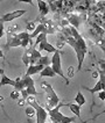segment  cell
<instances>
[{"mask_svg":"<svg viewBox=\"0 0 105 123\" xmlns=\"http://www.w3.org/2000/svg\"><path fill=\"white\" fill-rule=\"evenodd\" d=\"M75 101H76V105L77 106H79V107H82L84 103H85V98H84V95L81 93V92L77 93L76 98H75Z\"/></svg>","mask_w":105,"mask_h":123,"instance_id":"18","label":"cell"},{"mask_svg":"<svg viewBox=\"0 0 105 123\" xmlns=\"http://www.w3.org/2000/svg\"><path fill=\"white\" fill-rule=\"evenodd\" d=\"M14 84H15V81H14V79H9L7 75H2L1 77V80H0V87H2V86H6V85H8V86H13L14 87Z\"/></svg>","mask_w":105,"mask_h":123,"instance_id":"11","label":"cell"},{"mask_svg":"<svg viewBox=\"0 0 105 123\" xmlns=\"http://www.w3.org/2000/svg\"><path fill=\"white\" fill-rule=\"evenodd\" d=\"M37 65H42L43 68L46 66H50V57L49 56H41V58L36 63Z\"/></svg>","mask_w":105,"mask_h":123,"instance_id":"16","label":"cell"},{"mask_svg":"<svg viewBox=\"0 0 105 123\" xmlns=\"http://www.w3.org/2000/svg\"><path fill=\"white\" fill-rule=\"evenodd\" d=\"M30 55H29V65H36V63L39 62V59L41 58V54L39 50H36L35 48H30Z\"/></svg>","mask_w":105,"mask_h":123,"instance_id":"8","label":"cell"},{"mask_svg":"<svg viewBox=\"0 0 105 123\" xmlns=\"http://www.w3.org/2000/svg\"><path fill=\"white\" fill-rule=\"evenodd\" d=\"M20 92H18V91H13V92H11V98L13 99V100H18L19 98H20Z\"/></svg>","mask_w":105,"mask_h":123,"instance_id":"23","label":"cell"},{"mask_svg":"<svg viewBox=\"0 0 105 123\" xmlns=\"http://www.w3.org/2000/svg\"><path fill=\"white\" fill-rule=\"evenodd\" d=\"M69 108H70V110L76 115V116L81 117V107H79V106H77L76 103H70Z\"/></svg>","mask_w":105,"mask_h":123,"instance_id":"17","label":"cell"},{"mask_svg":"<svg viewBox=\"0 0 105 123\" xmlns=\"http://www.w3.org/2000/svg\"><path fill=\"white\" fill-rule=\"evenodd\" d=\"M47 40V34L46 33H41V34H39L36 36V38H35V42H34V48L35 45H39L42 41H46Z\"/></svg>","mask_w":105,"mask_h":123,"instance_id":"19","label":"cell"},{"mask_svg":"<svg viewBox=\"0 0 105 123\" xmlns=\"http://www.w3.org/2000/svg\"><path fill=\"white\" fill-rule=\"evenodd\" d=\"M5 35V28H4V23L0 22V38Z\"/></svg>","mask_w":105,"mask_h":123,"instance_id":"25","label":"cell"},{"mask_svg":"<svg viewBox=\"0 0 105 123\" xmlns=\"http://www.w3.org/2000/svg\"><path fill=\"white\" fill-rule=\"evenodd\" d=\"M74 74H75V68H72V66H70L68 68V78H72Z\"/></svg>","mask_w":105,"mask_h":123,"instance_id":"24","label":"cell"},{"mask_svg":"<svg viewBox=\"0 0 105 123\" xmlns=\"http://www.w3.org/2000/svg\"><path fill=\"white\" fill-rule=\"evenodd\" d=\"M65 19L68 21L69 26L74 27L77 30L79 28V26H81L82 21L85 19V16H84V14H82V15H79V14H71V15H68Z\"/></svg>","mask_w":105,"mask_h":123,"instance_id":"6","label":"cell"},{"mask_svg":"<svg viewBox=\"0 0 105 123\" xmlns=\"http://www.w3.org/2000/svg\"><path fill=\"white\" fill-rule=\"evenodd\" d=\"M35 28H36V22H34V21H33V22H28L27 26H26V31H27V33H29V31L33 33L35 30Z\"/></svg>","mask_w":105,"mask_h":123,"instance_id":"22","label":"cell"},{"mask_svg":"<svg viewBox=\"0 0 105 123\" xmlns=\"http://www.w3.org/2000/svg\"><path fill=\"white\" fill-rule=\"evenodd\" d=\"M50 64H51V70L54 71V73L57 75H60V77H62L63 79H65V82L68 84V79H67V77L63 74L62 72V64H61V52H60V50H57L56 52L53 54V57L50 58Z\"/></svg>","mask_w":105,"mask_h":123,"instance_id":"4","label":"cell"},{"mask_svg":"<svg viewBox=\"0 0 105 123\" xmlns=\"http://www.w3.org/2000/svg\"><path fill=\"white\" fill-rule=\"evenodd\" d=\"M30 49H27L26 51H25V54L22 56V62H23V64L26 65V66H29V55H30V51H29Z\"/></svg>","mask_w":105,"mask_h":123,"instance_id":"20","label":"cell"},{"mask_svg":"<svg viewBox=\"0 0 105 123\" xmlns=\"http://www.w3.org/2000/svg\"><path fill=\"white\" fill-rule=\"evenodd\" d=\"M26 102H28V105L30 107H33L35 110V116H36V123H46V120L48 117V113L47 110L44 109L43 107H41L39 102L36 101L34 96L29 95L26 99Z\"/></svg>","mask_w":105,"mask_h":123,"instance_id":"2","label":"cell"},{"mask_svg":"<svg viewBox=\"0 0 105 123\" xmlns=\"http://www.w3.org/2000/svg\"><path fill=\"white\" fill-rule=\"evenodd\" d=\"M40 75H41V77H50V78H53V77H55L56 74L54 73V71L51 70L50 66H46V68L40 72Z\"/></svg>","mask_w":105,"mask_h":123,"instance_id":"14","label":"cell"},{"mask_svg":"<svg viewBox=\"0 0 105 123\" xmlns=\"http://www.w3.org/2000/svg\"><path fill=\"white\" fill-rule=\"evenodd\" d=\"M98 77H99L98 72H93V73H92V78H93V79H97Z\"/></svg>","mask_w":105,"mask_h":123,"instance_id":"27","label":"cell"},{"mask_svg":"<svg viewBox=\"0 0 105 123\" xmlns=\"http://www.w3.org/2000/svg\"><path fill=\"white\" fill-rule=\"evenodd\" d=\"M0 58H5V55H4V51L0 50Z\"/></svg>","mask_w":105,"mask_h":123,"instance_id":"30","label":"cell"},{"mask_svg":"<svg viewBox=\"0 0 105 123\" xmlns=\"http://www.w3.org/2000/svg\"><path fill=\"white\" fill-rule=\"evenodd\" d=\"M98 98H99L102 101H104V100H105V92H104V91L98 92Z\"/></svg>","mask_w":105,"mask_h":123,"instance_id":"26","label":"cell"},{"mask_svg":"<svg viewBox=\"0 0 105 123\" xmlns=\"http://www.w3.org/2000/svg\"><path fill=\"white\" fill-rule=\"evenodd\" d=\"M14 91H18V92H21V91H23L25 89V85H23V81H22V79H21V77H18V78H15L14 79Z\"/></svg>","mask_w":105,"mask_h":123,"instance_id":"13","label":"cell"},{"mask_svg":"<svg viewBox=\"0 0 105 123\" xmlns=\"http://www.w3.org/2000/svg\"><path fill=\"white\" fill-rule=\"evenodd\" d=\"M43 66L42 65H29L28 66V70L26 71V73L25 74L28 75V77H30V75H33V74H36V73H40L42 70H43Z\"/></svg>","mask_w":105,"mask_h":123,"instance_id":"9","label":"cell"},{"mask_svg":"<svg viewBox=\"0 0 105 123\" xmlns=\"http://www.w3.org/2000/svg\"><path fill=\"white\" fill-rule=\"evenodd\" d=\"M39 51H47L49 54H54L57 51L56 47H54L53 44H50L47 40L46 41H42L40 44H39Z\"/></svg>","mask_w":105,"mask_h":123,"instance_id":"7","label":"cell"},{"mask_svg":"<svg viewBox=\"0 0 105 123\" xmlns=\"http://www.w3.org/2000/svg\"><path fill=\"white\" fill-rule=\"evenodd\" d=\"M25 113H26V115H27L28 117L35 116V110H34V108H33V107H30V106H28V107L25 108Z\"/></svg>","mask_w":105,"mask_h":123,"instance_id":"21","label":"cell"},{"mask_svg":"<svg viewBox=\"0 0 105 123\" xmlns=\"http://www.w3.org/2000/svg\"><path fill=\"white\" fill-rule=\"evenodd\" d=\"M63 106V103H58L56 107L54 108H49L46 106L44 109L47 110L48 113V116L50 117L51 122H58V123H72L75 121V117H69V116H65L63 115L62 113H60V108Z\"/></svg>","mask_w":105,"mask_h":123,"instance_id":"1","label":"cell"},{"mask_svg":"<svg viewBox=\"0 0 105 123\" xmlns=\"http://www.w3.org/2000/svg\"><path fill=\"white\" fill-rule=\"evenodd\" d=\"M37 6H39L40 15L44 18L49 12V6L47 5V2H46V1H42V0H39V1H37Z\"/></svg>","mask_w":105,"mask_h":123,"instance_id":"10","label":"cell"},{"mask_svg":"<svg viewBox=\"0 0 105 123\" xmlns=\"http://www.w3.org/2000/svg\"><path fill=\"white\" fill-rule=\"evenodd\" d=\"M104 87H105V85H104V82H102V81H98L96 85H95V87L93 88H86L89 92H90L91 94H95V93H97V92H100V91H104Z\"/></svg>","mask_w":105,"mask_h":123,"instance_id":"12","label":"cell"},{"mask_svg":"<svg viewBox=\"0 0 105 123\" xmlns=\"http://www.w3.org/2000/svg\"><path fill=\"white\" fill-rule=\"evenodd\" d=\"M41 86H42V88L44 89V92L47 93V98H48L47 107H49V108L56 107V106L60 103V99H58L57 94L55 93V91L53 89L51 85L48 84L47 81H43V82H41Z\"/></svg>","mask_w":105,"mask_h":123,"instance_id":"3","label":"cell"},{"mask_svg":"<svg viewBox=\"0 0 105 123\" xmlns=\"http://www.w3.org/2000/svg\"><path fill=\"white\" fill-rule=\"evenodd\" d=\"M21 79H22V81H23V85H25V89L28 88V87H32V86H34V79H32L30 77H28V75H23V77H21Z\"/></svg>","mask_w":105,"mask_h":123,"instance_id":"15","label":"cell"},{"mask_svg":"<svg viewBox=\"0 0 105 123\" xmlns=\"http://www.w3.org/2000/svg\"><path fill=\"white\" fill-rule=\"evenodd\" d=\"M19 106H23V105H25V100H23V99H21V100H19Z\"/></svg>","mask_w":105,"mask_h":123,"instance_id":"28","label":"cell"},{"mask_svg":"<svg viewBox=\"0 0 105 123\" xmlns=\"http://www.w3.org/2000/svg\"><path fill=\"white\" fill-rule=\"evenodd\" d=\"M5 74V70H2V68H0V75H1V77H2V75Z\"/></svg>","mask_w":105,"mask_h":123,"instance_id":"29","label":"cell"},{"mask_svg":"<svg viewBox=\"0 0 105 123\" xmlns=\"http://www.w3.org/2000/svg\"><path fill=\"white\" fill-rule=\"evenodd\" d=\"M26 13H27L26 9H18V11L11 12V13H6L0 18V22L1 23H4V22H11V21L20 18V16H22L23 14H26Z\"/></svg>","mask_w":105,"mask_h":123,"instance_id":"5","label":"cell"},{"mask_svg":"<svg viewBox=\"0 0 105 123\" xmlns=\"http://www.w3.org/2000/svg\"><path fill=\"white\" fill-rule=\"evenodd\" d=\"M1 101H4V96L2 95H0V102H1Z\"/></svg>","mask_w":105,"mask_h":123,"instance_id":"31","label":"cell"}]
</instances>
